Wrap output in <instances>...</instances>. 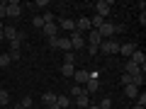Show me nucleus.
<instances>
[{
	"label": "nucleus",
	"mask_w": 146,
	"mask_h": 109,
	"mask_svg": "<svg viewBox=\"0 0 146 109\" xmlns=\"http://www.w3.org/2000/svg\"><path fill=\"white\" fill-rule=\"evenodd\" d=\"M139 22H141V27L146 24V10H141V15H139Z\"/></svg>",
	"instance_id": "obj_34"
},
{
	"label": "nucleus",
	"mask_w": 146,
	"mask_h": 109,
	"mask_svg": "<svg viewBox=\"0 0 146 109\" xmlns=\"http://www.w3.org/2000/svg\"><path fill=\"white\" fill-rule=\"evenodd\" d=\"M44 109H46V107H51V104H56V95H54V92H44Z\"/></svg>",
	"instance_id": "obj_20"
},
{
	"label": "nucleus",
	"mask_w": 146,
	"mask_h": 109,
	"mask_svg": "<svg viewBox=\"0 0 146 109\" xmlns=\"http://www.w3.org/2000/svg\"><path fill=\"white\" fill-rule=\"evenodd\" d=\"M122 85H131V75H127V73H122Z\"/></svg>",
	"instance_id": "obj_31"
},
{
	"label": "nucleus",
	"mask_w": 146,
	"mask_h": 109,
	"mask_svg": "<svg viewBox=\"0 0 146 109\" xmlns=\"http://www.w3.org/2000/svg\"><path fill=\"white\" fill-rule=\"evenodd\" d=\"M3 36H5V41H12V39H17V29L15 27H3Z\"/></svg>",
	"instance_id": "obj_16"
},
{
	"label": "nucleus",
	"mask_w": 146,
	"mask_h": 109,
	"mask_svg": "<svg viewBox=\"0 0 146 109\" xmlns=\"http://www.w3.org/2000/svg\"><path fill=\"white\" fill-rule=\"evenodd\" d=\"M10 61H20V51H10Z\"/></svg>",
	"instance_id": "obj_33"
},
{
	"label": "nucleus",
	"mask_w": 146,
	"mask_h": 109,
	"mask_svg": "<svg viewBox=\"0 0 146 109\" xmlns=\"http://www.w3.org/2000/svg\"><path fill=\"white\" fill-rule=\"evenodd\" d=\"M98 51H102L105 56H115V53H119V41L117 39H102Z\"/></svg>",
	"instance_id": "obj_1"
},
{
	"label": "nucleus",
	"mask_w": 146,
	"mask_h": 109,
	"mask_svg": "<svg viewBox=\"0 0 146 109\" xmlns=\"http://www.w3.org/2000/svg\"><path fill=\"white\" fill-rule=\"evenodd\" d=\"M73 104H78L80 109H88V107H90V95L83 90V95H78V97L73 99Z\"/></svg>",
	"instance_id": "obj_10"
},
{
	"label": "nucleus",
	"mask_w": 146,
	"mask_h": 109,
	"mask_svg": "<svg viewBox=\"0 0 146 109\" xmlns=\"http://www.w3.org/2000/svg\"><path fill=\"white\" fill-rule=\"evenodd\" d=\"M88 109H100V107H98V104H90V107H88Z\"/></svg>",
	"instance_id": "obj_36"
},
{
	"label": "nucleus",
	"mask_w": 146,
	"mask_h": 109,
	"mask_svg": "<svg viewBox=\"0 0 146 109\" xmlns=\"http://www.w3.org/2000/svg\"><path fill=\"white\" fill-rule=\"evenodd\" d=\"M20 15H22V5L17 0H10V3H7V17L15 20V17H20Z\"/></svg>",
	"instance_id": "obj_7"
},
{
	"label": "nucleus",
	"mask_w": 146,
	"mask_h": 109,
	"mask_svg": "<svg viewBox=\"0 0 146 109\" xmlns=\"http://www.w3.org/2000/svg\"><path fill=\"white\" fill-rule=\"evenodd\" d=\"M134 51H136V44H131V41H129V44H119V53H122V56L129 58Z\"/></svg>",
	"instance_id": "obj_15"
},
{
	"label": "nucleus",
	"mask_w": 146,
	"mask_h": 109,
	"mask_svg": "<svg viewBox=\"0 0 146 109\" xmlns=\"http://www.w3.org/2000/svg\"><path fill=\"white\" fill-rule=\"evenodd\" d=\"M42 20H44V24H49V22H54V15H51V12H44Z\"/></svg>",
	"instance_id": "obj_28"
},
{
	"label": "nucleus",
	"mask_w": 146,
	"mask_h": 109,
	"mask_svg": "<svg viewBox=\"0 0 146 109\" xmlns=\"http://www.w3.org/2000/svg\"><path fill=\"white\" fill-rule=\"evenodd\" d=\"M78 95H83V87H80V85H73V87H71V95H68V97H71V99H76Z\"/></svg>",
	"instance_id": "obj_23"
},
{
	"label": "nucleus",
	"mask_w": 146,
	"mask_h": 109,
	"mask_svg": "<svg viewBox=\"0 0 146 109\" xmlns=\"http://www.w3.org/2000/svg\"><path fill=\"white\" fill-rule=\"evenodd\" d=\"M100 36L102 39H115V34H117V24H112V22H102V27H100Z\"/></svg>",
	"instance_id": "obj_3"
},
{
	"label": "nucleus",
	"mask_w": 146,
	"mask_h": 109,
	"mask_svg": "<svg viewBox=\"0 0 146 109\" xmlns=\"http://www.w3.org/2000/svg\"><path fill=\"white\" fill-rule=\"evenodd\" d=\"M85 92H88V95H95V92H98V90H100V73L98 70H93V73H90V78H88V83H85Z\"/></svg>",
	"instance_id": "obj_2"
},
{
	"label": "nucleus",
	"mask_w": 146,
	"mask_h": 109,
	"mask_svg": "<svg viewBox=\"0 0 146 109\" xmlns=\"http://www.w3.org/2000/svg\"><path fill=\"white\" fill-rule=\"evenodd\" d=\"M58 32H76V22L73 20H66V17H61V20H58Z\"/></svg>",
	"instance_id": "obj_9"
},
{
	"label": "nucleus",
	"mask_w": 146,
	"mask_h": 109,
	"mask_svg": "<svg viewBox=\"0 0 146 109\" xmlns=\"http://www.w3.org/2000/svg\"><path fill=\"white\" fill-rule=\"evenodd\" d=\"M68 41H71V46H73V49H78V51H83V46H85L83 34H78V32H73V34L68 36Z\"/></svg>",
	"instance_id": "obj_5"
},
{
	"label": "nucleus",
	"mask_w": 146,
	"mask_h": 109,
	"mask_svg": "<svg viewBox=\"0 0 146 109\" xmlns=\"http://www.w3.org/2000/svg\"><path fill=\"white\" fill-rule=\"evenodd\" d=\"M110 7H112V0H100V3H95L98 17H105V15H110Z\"/></svg>",
	"instance_id": "obj_6"
},
{
	"label": "nucleus",
	"mask_w": 146,
	"mask_h": 109,
	"mask_svg": "<svg viewBox=\"0 0 146 109\" xmlns=\"http://www.w3.org/2000/svg\"><path fill=\"white\" fill-rule=\"evenodd\" d=\"M100 41H102L100 32H98V29H90V32H88V46H100Z\"/></svg>",
	"instance_id": "obj_11"
},
{
	"label": "nucleus",
	"mask_w": 146,
	"mask_h": 109,
	"mask_svg": "<svg viewBox=\"0 0 146 109\" xmlns=\"http://www.w3.org/2000/svg\"><path fill=\"white\" fill-rule=\"evenodd\" d=\"M73 104V99L68 97V95H56V107L58 109H66V107H71Z\"/></svg>",
	"instance_id": "obj_14"
},
{
	"label": "nucleus",
	"mask_w": 146,
	"mask_h": 109,
	"mask_svg": "<svg viewBox=\"0 0 146 109\" xmlns=\"http://www.w3.org/2000/svg\"><path fill=\"white\" fill-rule=\"evenodd\" d=\"M98 107H100V109H112V99H110V97H105L102 102L98 104Z\"/></svg>",
	"instance_id": "obj_25"
},
{
	"label": "nucleus",
	"mask_w": 146,
	"mask_h": 109,
	"mask_svg": "<svg viewBox=\"0 0 146 109\" xmlns=\"http://www.w3.org/2000/svg\"><path fill=\"white\" fill-rule=\"evenodd\" d=\"M93 29V27H90V20L88 17H80L78 22H76V32H78V34H83V32H90Z\"/></svg>",
	"instance_id": "obj_12"
},
{
	"label": "nucleus",
	"mask_w": 146,
	"mask_h": 109,
	"mask_svg": "<svg viewBox=\"0 0 146 109\" xmlns=\"http://www.w3.org/2000/svg\"><path fill=\"white\" fill-rule=\"evenodd\" d=\"M29 109H34V107H29Z\"/></svg>",
	"instance_id": "obj_38"
},
{
	"label": "nucleus",
	"mask_w": 146,
	"mask_h": 109,
	"mask_svg": "<svg viewBox=\"0 0 146 109\" xmlns=\"http://www.w3.org/2000/svg\"><path fill=\"white\" fill-rule=\"evenodd\" d=\"M61 73H63V78H73V73H76L73 63H63V66H61Z\"/></svg>",
	"instance_id": "obj_19"
},
{
	"label": "nucleus",
	"mask_w": 146,
	"mask_h": 109,
	"mask_svg": "<svg viewBox=\"0 0 146 109\" xmlns=\"http://www.w3.org/2000/svg\"><path fill=\"white\" fill-rule=\"evenodd\" d=\"M7 102H10V95H7L5 90L0 87V107H3V104H7Z\"/></svg>",
	"instance_id": "obj_24"
},
{
	"label": "nucleus",
	"mask_w": 146,
	"mask_h": 109,
	"mask_svg": "<svg viewBox=\"0 0 146 109\" xmlns=\"http://www.w3.org/2000/svg\"><path fill=\"white\" fill-rule=\"evenodd\" d=\"M129 61L136 63V66L141 68V73H146V56H144V51H139V49H136V51L129 56Z\"/></svg>",
	"instance_id": "obj_4"
},
{
	"label": "nucleus",
	"mask_w": 146,
	"mask_h": 109,
	"mask_svg": "<svg viewBox=\"0 0 146 109\" xmlns=\"http://www.w3.org/2000/svg\"><path fill=\"white\" fill-rule=\"evenodd\" d=\"M124 95L129 99H136V97H139V90H136L134 85H124Z\"/></svg>",
	"instance_id": "obj_21"
},
{
	"label": "nucleus",
	"mask_w": 146,
	"mask_h": 109,
	"mask_svg": "<svg viewBox=\"0 0 146 109\" xmlns=\"http://www.w3.org/2000/svg\"><path fill=\"white\" fill-rule=\"evenodd\" d=\"M7 17V3H0V22Z\"/></svg>",
	"instance_id": "obj_26"
},
{
	"label": "nucleus",
	"mask_w": 146,
	"mask_h": 109,
	"mask_svg": "<svg viewBox=\"0 0 146 109\" xmlns=\"http://www.w3.org/2000/svg\"><path fill=\"white\" fill-rule=\"evenodd\" d=\"M146 83V78H144V73H136V75H131V85H134L136 90L141 87V85Z\"/></svg>",
	"instance_id": "obj_18"
},
{
	"label": "nucleus",
	"mask_w": 146,
	"mask_h": 109,
	"mask_svg": "<svg viewBox=\"0 0 146 109\" xmlns=\"http://www.w3.org/2000/svg\"><path fill=\"white\" fill-rule=\"evenodd\" d=\"M131 109H146V107H141V104H134V107H131Z\"/></svg>",
	"instance_id": "obj_35"
},
{
	"label": "nucleus",
	"mask_w": 146,
	"mask_h": 109,
	"mask_svg": "<svg viewBox=\"0 0 146 109\" xmlns=\"http://www.w3.org/2000/svg\"><path fill=\"white\" fill-rule=\"evenodd\" d=\"M10 53H0V68H7V66H10Z\"/></svg>",
	"instance_id": "obj_22"
},
{
	"label": "nucleus",
	"mask_w": 146,
	"mask_h": 109,
	"mask_svg": "<svg viewBox=\"0 0 146 109\" xmlns=\"http://www.w3.org/2000/svg\"><path fill=\"white\" fill-rule=\"evenodd\" d=\"M20 104H22L25 109H29V107H32V97H22V102H20Z\"/></svg>",
	"instance_id": "obj_30"
},
{
	"label": "nucleus",
	"mask_w": 146,
	"mask_h": 109,
	"mask_svg": "<svg viewBox=\"0 0 146 109\" xmlns=\"http://www.w3.org/2000/svg\"><path fill=\"white\" fill-rule=\"evenodd\" d=\"M63 63H76V56H73V51L66 53V58H63Z\"/></svg>",
	"instance_id": "obj_29"
},
{
	"label": "nucleus",
	"mask_w": 146,
	"mask_h": 109,
	"mask_svg": "<svg viewBox=\"0 0 146 109\" xmlns=\"http://www.w3.org/2000/svg\"><path fill=\"white\" fill-rule=\"evenodd\" d=\"M136 104H141V107H146V95H144V92H141L139 97H136Z\"/></svg>",
	"instance_id": "obj_32"
},
{
	"label": "nucleus",
	"mask_w": 146,
	"mask_h": 109,
	"mask_svg": "<svg viewBox=\"0 0 146 109\" xmlns=\"http://www.w3.org/2000/svg\"><path fill=\"white\" fill-rule=\"evenodd\" d=\"M42 32H44L46 39H54V36H58V24H56V22H49V24L42 27Z\"/></svg>",
	"instance_id": "obj_8"
},
{
	"label": "nucleus",
	"mask_w": 146,
	"mask_h": 109,
	"mask_svg": "<svg viewBox=\"0 0 146 109\" xmlns=\"http://www.w3.org/2000/svg\"><path fill=\"white\" fill-rule=\"evenodd\" d=\"M0 49H3V44H0Z\"/></svg>",
	"instance_id": "obj_37"
},
{
	"label": "nucleus",
	"mask_w": 146,
	"mask_h": 109,
	"mask_svg": "<svg viewBox=\"0 0 146 109\" xmlns=\"http://www.w3.org/2000/svg\"><path fill=\"white\" fill-rule=\"evenodd\" d=\"M124 73H127V75H136V73H141V68L136 66V63L127 61V63H124Z\"/></svg>",
	"instance_id": "obj_17"
},
{
	"label": "nucleus",
	"mask_w": 146,
	"mask_h": 109,
	"mask_svg": "<svg viewBox=\"0 0 146 109\" xmlns=\"http://www.w3.org/2000/svg\"><path fill=\"white\" fill-rule=\"evenodd\" d=\"M32 24H34V27H39V29H42V27H44V20H42V15H36L34 20H32Z\"/></svg>",
	"instance_id": "obj_27"
},
{
	"label": "nucleus",
	"mask_w": 146,
	"mask_h": 109,
	"mask_svg": "<svg viewBox=\"0 0 146 109\" xmlns=\"http://www.w3.org/2000/svg\"><path fill=\"white\" fill-rule=\"evenodd\" d=\"M88 78H90V73H88V70H76V73H73V80H76L80 87L88 83Z\"/></svg>",
	"instance_id": "obj_13"
}]
</instances>
